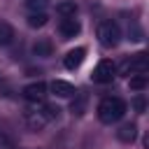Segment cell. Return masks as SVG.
I'll return each instance as SVG.
<instances>
[{
  "mask_svg": "<svg viewBox=\"0 0 149 149\" xmlns=\"http://www.w3.org/2000/svg\"><path fill=\"white\" fill-rule=\"evenodd\" d=\"M58 107L56 105H49V102H35L33 107H28L26 112H23V119H26V123L33 128V130H40V128H44L47 123H51L56 116H58Z\"/></svg>",
  "mask_w": 149,
  "mask_h": 149,
  "instance_id": "1",
  "label": "cell"
},
{
  "mask_svg": "<svg viewBox=\"0 0 149 149\" xmlns=\"http://www.w3.org/2000/svg\"><path fill=\"white\" fill-rule=\"evenodd\" d=\"M126 102L116 95H109V98H102L100 105H98V119L102 123H116L123 114H126Z\"/></svg>",
  "mask_w": 149,
  "mask_h": 149,
  "instance_id": "2",
  "label": "cell"
},
{
  "mask_svg": "<svg viewBox=\"0 0 149 149\" xmlns=\"http://www.w3.org/2000/svg\"><path fill=\"white\" fill-rule=\"evenodd\" d=\"M98 40H100V44L107 47V49L116 47L119 40H121V28H119V23L112 21V19L102 21V23L98 26Z\"/></svg>",
  "mask_w": 149,
  "mask_h": 149,
  "instance_id": "3",
  "label": "cell"
},
{
  "mask_svg": "<svg viewBox=\"0 0 149 149\" xmlns=\"http://www.w3.org/2000/svg\"><path fill=\"white\" fill-rule=\"evenodd\" d=\"M147 68H149V61H147V54H144V51H140V54H135V56H130V58H123L121 65H119L121 74H128V77H133V74H144Z\"/></svg>",
  "mask_w": 149,
  "mask_h": 149,
  "instance_id": "4",
  "label": "cell"
},
{
  "mask_svg": "<svg viewBox=\"0 0 149 149\" xmlns=\"http://www.w3.org/2000/svg\"><path fill=\"white\" fill-rule=\"evenodd\" d=\"M116 77V65L112 63V61H100L98 65H95V70H93V74H91V79L95 81V84H109L112 79Z\"/></svg>",
  "mask_w": 149,
  "mask_h": 149,
  "instance_id": "5",
  "label": "cell"
},
{
  "mask_svg": "<svg viewBox=\"0 0 149 149\" xmlns=\"http://www.w3.org/2000/svg\"><path fill=\"white\" fill-rule=\"evenodd\" d=\"M47 88H49V86H47L44 81H33V84H28V86L23 88V98L30 100V102H44Z\"/></svg>",
  "mask_w": 149,
  "mask_h": 149,
  "instance_id": "6",
  "label": "cell"
},
{
  "mask_svg": "<svg viewBox=\"0 0 149 149\" xmlns=\"http://www.w3.org/2000/svg\"><path fill=\"white\" fill-rule=\"evenodd\" d=\"M79 30H81V26H79V21L74 16H68V19L58 21V33H61L63 40H72L74 35H79Z\"/></svg>",
  "mask_w": 149,
  "mask_h": 149,
  "instance_id": "7",
  "label": "cell"
},
{
  "mask_svg": "<svg viewBox=\"0 0 149 149\" xmlns=\"http://www.w3.org/2000/svg\"><path fill=\"white\" fill-rule=\"evenodd\" d=\"M84 58H86V49H84V47H74V49H70V51L63 56V65H65L68 70H77V68L84 63Z\"/></svg>",
  "mask_w": 149,
  "mask_h": 149,
  "instance_id": "8",
  "label": "cell"
},
{
  "mask_svg": "<svg viewBox=\"0 0 149 149\" xmlns=\"http://www.w3.org/2000/svg\"><path fill=\"white\" fill-rule=\"evenodd\" d=\"M51 93L54 95H58V98H72V95H77V88L70 84V81H63V79H56V81H51Z\"/></svg>",
  "mask_w": 149,
  "mask_h": 149,
  "instance_id": "9",
  "label": "cell"
},
{
  "mask_svg": "<svg viewBox=\"0 0 149 149\" xmlns=\"http://www.w3.org/2000/svg\"><path fill=\"white\" fill-rule=\"evenodd\" d=\"M33 54L40 56V58H49V56L54 54V44H51V40H47V37L37 40V42L33 44Z\"/></svg>",
  "mask_w": 149,
  "mask_h": 149,
  "instance_id": "10",
  "label": "cell"
},
{
  "mask_svg": "<svg viewBox=\"0 0 149 149\" xmlns=\"http://www.w3.org/2000/svg\"><path fill=\"white\" fill-rule=\"evenodd\" d=\"M135 135H137V126H135V123H123V126L116 130V137H119L121 142H133Z\"/></svg>",
  "mask_w": 149,
  "mask_h": 149,
  "instance_id": "11",
  "label": "cell"
},
{
  "mask_svg": "<svg viewBox=\"0 0 149 149\" xmlns=\"http://www.w3.org/2000/svg\"><path fill=\"white\" fill-rule=\"evenodd\" d=\"M56 12L61 14V19H68V16H74L77 5H74L72 0H63V2H58V5H56Z\"/></svg>",
  "mask_w": 149,
  "mask_h": 149,
  "instance_id": "12",
  "label": "cell"
},
{
  "mask_svg": "<svg viewBox=\"0 0 149 149\" xmlns=\"http://www.w3.org/2000/svg\"><path fill=\"white\" fill-rule=\"evenodd\" d=\"M14 40V28L7 21H0V47H7Z\"/></svg>",
  "mask_w": 149,
  "mask_h": 149,
  "instance_id": "13",
  "label": "cell"
},
{
  "mask_svg": "<svg viewBox=\"0 0 149 149\" xmlns=\"http://www.w3.org/2000/svg\"><path fill=\"white\" fill-rule=\"evenodd\" d=\"M26 21H28L30 28H42V26L47 23V12H30Z\"/></svg>",
  "mask_w": 149,
  "mask_h": 149,
  "instance_id": "14",
  "label": "cell"
},
{
  "mask_svg": "<svg viewBox=\"0 0 149 149\" xmlns=\"http://www.w3.org/2000/svg\"><path fill=\"white\" fill-rule=\"evenodd\" d=\"M130 88H133V91L147 88V74H133V77H130Z\"/></svg>",
  "mask_w": 149,
  "mask_h": 149,
  "instance_id": "15",
  "label": "cell"
},
{
  "mask_svg": "<svg viewBox=\"0 0 149 149\" xmlns=\"http://www.w3.org/2000/svg\"><path fill=\"white\" fill-rule=\"evenodd\" d=\"M47 5H49V0H26V7L30 12H44Z\"/></svg>",
  "mask_w": 149,
  "mask_h": 149,
  "instance_id": "16",
  "label": "cell"
},
{
  "mask_svg": "<svg viewBox=\"0 0 149 149\" xmlns=\"http://www.w3.org/2000/svg\"><path fill=\"white\" fill-rule=\"evenodd\" d=\"M79 98H77V102H72V112L74 114H81L84 112V105H86V95L84 93H77Z\"/></svg>",
  "mask_w": 149,
  "mask_h": 149,
  "instance_id": "17",
  "label": "cell"
},
{
  "mask_svg": "<svg viewBox=\"0 0 149 149\" xmlns=\"http://www.w3.org/2000/svg\"><path fill=\"white\" fill-rule=\"evenodd\" d=\"M133 105H135V109H137V112H144V98H142V95H137Z\"/></svg>",
  "mask_w": 149,
  "mask_h": 149,
  "instance_id": "18",
  "label": "cell"
},
{
  "mask_svg": "<svg viewBox=\"0 0 149 149\" xmlns=\"http://www.w3.org/2000/svg\"><path fill=\"white\" fill-rule=\"evenodd\" d=\"M0 149H12V142H9L5 135H0Z\"/></svg>",
  "mask_w": 149,
  "mask_h": 149,
  "instance_id": "19",
  "label": "cell"
}]
</instances>
